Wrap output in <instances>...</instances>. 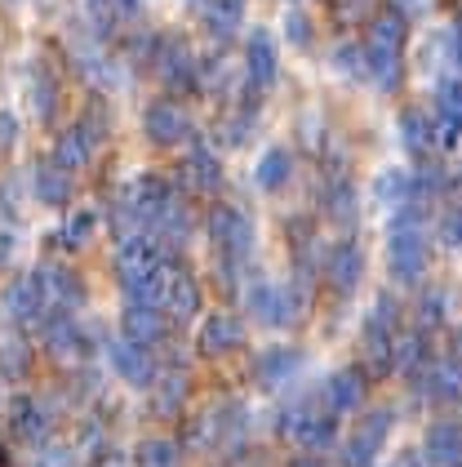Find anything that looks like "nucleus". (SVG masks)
Segmentation results:
<instances>
[{"label":"nucleus","instance_id":"nucleus-2","mask_svg":"<svg viewBox=\"0 0 462 467\" xmlns=\"http://www.w3.org/2000/svg\"><path fill=\"white\" fill-rule=\"evenodd\" d=\"M245 5L249 0H210L205 5V27L213 36H231L241 27V18H245Z\"/></svg>","mask_w":462,"mask_h":467},{"label":"nucleus","instance_id":"nucleus-1","mask_svg":"<svg viewBox=\"0 0 462 467\" xmlns=\"http://www.w3.org/2000/svg\"><path fill=\"white\" fill-rule=\"evenodd\" d=\"M245 67H249V80L253 85H267V80H276V45L267 32H253L245 45Z\"/></svg>","mask_w":462,"mask_h":467},{"label":"nucleus","instance_id":"nucleus-3","mask_svg":"<svg viewBox=\"0 0 462 467\" xmlns=\"http://www.w3.org/2000/svg\"><path fill=\"white\" fill-rule=\"evenodd\" d=\"M151 120H156V134H169V139L178 134V116H174V111L156 108V111H151Z\"/></svg>","mask_w":462,"mask_h":467}]
</instances>
